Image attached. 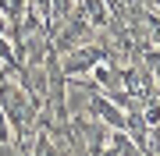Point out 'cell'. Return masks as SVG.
Returning <instances> with one entry per match:
<instances>
[{"label": "cell", "instance_id": "6da1fadb", "mask_svg": "<svg viewBox=\"0 0 160 156\" xmlns=\"http://www.w3.org/2000/svg\"><path fill=\"white\" fill-rule=\"evenodd\" d=\"M100 60H107V50L96 46V43H75L71 50H64V60H61V71L64 75H86V71H92Z\"/></svg>", "mask_w": 160, "mask_h": 156}, {"label": "cell", "instance_id": "7a4b0ae2", "mask_svg": "<svg viewBox=\"0 0 160 156\" xmlns=\"http://www.w3.org/2000/svg\"><path fill=\"white\" fill-rule=\"evenodd\" d=\"M103 149H107V153H114V156H132V153H142V149H139V142L132 139L125 128H110L107 145H103Z\"/></svg>", "mask_w": 160, "mask_h": 156}]
</instances>
